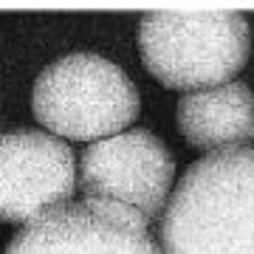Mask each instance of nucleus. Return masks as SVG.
Listing matches in <instances>:
<instances>
[{"label":"nucleus","mask_w":254,"mask_h":254,"mask_svg":"<svg viewBox=\"0 0 254 254\" xmlns=\"http://www.w3.org/2000/svg\"><path fill=\"white\" fill-rule=\"evenodd\" d=\"M161 254H254V147L203 155L161 218Z\"/></svg>","instance_id":"obj_1"},{"label":"nucleus","mask_w":254,"mask_h":254,"mask_svg":"<svg viewBox=\"0 0 254 254\" xmlns=\"http://www.w3.org/2000/svg\"><path fill=\"white\" fill-rule=\"evenodd\" d=\"M138 48L144 68L161 85L203 91L243 68L252 37L237 11H147Z\"/></svg>","instance_id":"obj_2"},{"label":"nucleus","mask_w":254,"mask_h":254,"mask_svg":"<svg viewBox=\"0 0 254 254\" xmlns=\"http://www.w3.org/2000/svg\"><path fill=\"white\" fill-rule=\"evenodd\" d=\"M31 110L46 130L73 141L116 136L138 119V91L119 65L73 51L46 65L34 79Z\"/></svg>","instance_id":"obj_3"},{"label":"nucleus","mask_w":254,"mask_h":254,"mask_svg":"<svg viewBox=\"0 0 254 254\" xmlns=\"http://www.w3.org/2000/svg\"><path fill=\"white\" fill-rule=\"evenodd\" d=\"M147 226L133 206L85 195L26 223L3 254H161Z\"/></svg>","instance_id":"obj_4"},{"label":"nucleus","mask_w":254,"mask_h":254,"mask_svg":"<svg viewBox=\"0 0 254 254\" xmlns=\"http://www.w3.org/2000/svg\"><path fill=\"white\" fill-rule=\"evenodd\" d=\"M173 178L175 161L167 144L138 127L91 141L79 161V184L91 198L119 200L147 220L164 215Z\"/></svg>","instance_id":"obj_5"},{"label":"nucleus","mask_w":254,"mask_h":254,"mask_svg":"<svg viewBox=\"0 0 254 254\" xmlns=\"http://www.w3.org/2000/svg\"><path fill=\"white\" fill-rule=\"evenodd\" d=\"M76 187V158L63 138L43 130L0 136V220L31 223L68 203Z\"/></svg>","instance_id":"obj_6"},{"label":"nucleus","mask_w":254,"mask_h":254,"mask_svg":"<svg viewBox=\"0 0 254 254\" xmlns=\"http://www.w3.org/2000/svg\"><path fill=\"white\" fill-rule=\"evenodd\" d=\"M178 127L200 150H232L254 138V93L240 82L192 91L178 102Z\"/></svg>","instance_id":"obj_7"}]
</instances>
